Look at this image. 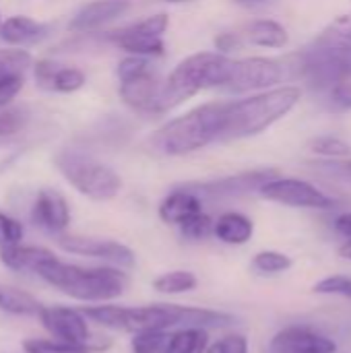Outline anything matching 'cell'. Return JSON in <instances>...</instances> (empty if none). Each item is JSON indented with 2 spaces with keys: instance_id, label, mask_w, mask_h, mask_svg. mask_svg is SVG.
<instances>
[{
  "instance_id": "cell-1",
  "label": "cell",
  "mask_w": 351,
  "mask_h": 353,
  "mask_svg": "<svg viewBox=\"0 0 351 353\" xmlns=\"http://www.w3.org/2000/svg\"><path fill=\"white\" fill-rule=\"evenodd\" d=\"M85 316L112 331L120 333H147V331H172L182 327H197V329H228L236 323L232 314L207 310V308H192L180 304H151V306H114V304H95L81 308Z\"/></svg>"
},
{
  "instance_id": "cell-2",
  "label": "cell",
  "mask_w": 351,
  "mask_h": 353,
  "mask_svg": "<svg viewBox=\"0 0 351 353\" xmlns=\"http://www.w3.org/2000/svg\"><path fill=\"white\" fill-rule=\"evenodd\" d=\"M294 60L298 77L310 89H331L341 74L351 70V14L331 21Z\"/></svg>"
},
{
  "instance_id": "cell-3",
  "label": "cell",
  "mask_w": 351,
  "mask_h": 353,
  "mask_svg": "<svg viewBox=\"0 0 351 353\" xmlns=\"http://www.w3.org/2000/svg\"><path fill=\"white\" fill-rule=\"evenodd\" d=\"M37 277L64 296L87 304H110L128 288V275L120 267H83L60 259L46 265Z\"/></svg>"
},
{
  "instance_id": "cell-4",
  "label": "cell",
  "mask_w": 351,
  "mask_h": 353,
  "mask_svg": "<svg viewBox=\"0 0 351 353\" xmlns=\"http://www.w3.org/2000/svg\"><path fill=\"white\" fill-rule=\"evenodd\" d=\"M298 87H275L259 95L225 101L223 130L219 141H238L265 132L283 116H288L300 101Z\"/></svg>"
},
{
  "instance_id": "cell-5",
  "label": "cell",
  "mask_w": 351,
  "mask_h": 353,
  "mask_svg": "<svg viewBox=\"0 0 351 353\" xmlns=\"http://www.w3.org/2000/svg\"><path fill=\"white\" fill-rule=\"evenodd\" d=\"M232 64L234 60L219 52H199L184 58L163 81L159 114L178 108L180 103L205 89L223 87L230 77Z\"/></svg>"
},
{
  "instance_id": "cell-6",
  "label": "cell",
  "mask_w": 351,
  "mask_h": 353,
  "mask_svg": "<svg viewBox=\"0 0 351 353\" xmlns=\"http://www.w3.org/2000/svg\"><path fill=\"white\" fill-rule=\"evenodd\" d=\"M223 114H225V101L203 103L186 112L184 116L170 120L161 130H157L153 143L161 153L172 157L201 151L213 141L221 139Z\"/></svg>"
},
{
  "instance_id": "cell-7",
  "label": "cell",
  "mask_w": 351,
  "mask_h": 353,
  "mask_svg": "<svg viewBox=\"0 0 351 353\" xmlns=\"http://www.w3.org/2000/svg\"><path fill=\"white\" fill-rule=\"evenodd\" d=\"M54 165L79 194L91 201H112L122 190V178L118 172L85 151L64 147L56 151Z\"/></svg>"
},
{
  "instance_id": "cell-8",
  "label": "cell",
  "mask_w": 351,
  "mask_h": 353,
  "mask_svg": "<svg viewBox=\"0 0 351 353\" xmlns=\"http://www.w3.org/2000/svg\"><path fill=\"white\" fill-rule=\"evenodd\" d=\"M120 99L139 114H159L163 81L143 56H126L118 64Z\"/></svg>"
},
{
  "instance_id": "cell-9",
  "label": "cell",
  "mask_w": 351,
  "mask_h": 353,
  "mask_svg": "<svg viewBox=\"0 0 351 353\" xmlns=\"http://www.w3.org/2000/svg\"><path fill=\"white\" fill-rule=\"evenodd\" d=\"M41 327L58 341H66L72 345L89 347L93 353L103 352L110 347V339L95 337L89 327V319L81 308L68 306H43L37 314Z\"/></svg>"
},
{
  "instance_id": "cell-10",
  "label": "cell",
  "mask_w": 351,
  "mask_h": 353,
  "mask_svg": "<svg viewBox=\"0 0 351 353\" xmlns=\"http://www.w3.org/2000/svg\"><path fill=\"white\" fill-rule=\"evenodd\" d=\"M288 66L285 62L273 58H244L234 60L228 81L223 83V91L228 93H246V91H267L275 89L285 79Z\"/></svg>"
},
{
  "instance_id": "cell-11",
  "label": "cell",
  "mask_w": 351,
  "mask_h": 353,
  "mask_svg": "<svg viewBox=\"0 0 351 353\" xmlns=\"http://www.w3.org/2000/svg\"><path fill=\"white\" fill-rule=\"evenodd\" d=\"M170 25L168 14L159 12L153 17H147L134 25H128L124 29L112 31L108 39L124 50L130 56H143V58H153V56H163L166 43H163V33Z\"/></svg>"
},
{
  "instance_id": "cell-12",
  "label": "cell",
  "mask_w": 351,
  "mask_h": 353,
  "mask_svg": "<svg viewBox=\"0 0 351 353\" xmlns=\"http://www.w3.org/2000/svg\"><path fill=\"white\" fill-rule=\"evenodd\" d=\"M259 194L271 203H279L296 209H333L337 205V201L325 194L321 188L298 178L277 176L275 180L267 182L259 190Z\"/></svg>"
},
{
  "instance_id": "cell-13",
  "label": "cell",
  "mask_w": 351,
  "mask_h": 353,
  "mask_svg": "<svg viewBox=\"0 0 351 353\" xmlns=\"http://www.w3.org/2000/svg\"><path fill=\"white\" fill-rule=\"evenodd\" d=\"M277 176H279L277 170L263 168V170H252V172H240L234 176L219 178V180L192 182V184H186V188L197 192L201 199L203 196H207V199H234V196L259 192L267 182L275 180Z\"/></svg>"
},
{
  "instance_id": "cell-14",
  "label": "cell",
  "mask_w": 351,
  "mask_h": 353,
  "mask_svg": "<svg viewBox=\"0 0 351 353\" xmlns=\"http://www.w3.org/2000/svg\"><path fill=\"white\" fill-rule=\"evenodd\" d=\"M58 246L64 252H70L77 256H87V259H97V261H103V263L120 267V269H130V267H134V261H137L134 252L116 240L62 234V236H58Z\"/></svg>"
},
{
  "instance_id": "cell-15",
  "label": "cell",
  "mask_w": 351,
  "mask_h": 353,
  "mask_svg": "<svg viewBox=\"0 0 351 353\" xmlns=\"http://www.w3.org/2000/svg\"><path fill=\"white\" fill-rule=\"evenodd\" d=\"M31 221L48 234L62 236L70 223L68 201L54 188H41L31 207Z\"/></svg>"
},
{
  "instance_id": "cell-16",
  "label": "cell",
  "mask_w": 351,
  "mask_h": 353,
  "mask_svg": "<svg viewBox=\"0 0 351 353\" xmlns=\"http://www.w3.org/2000/svg\"><path fill=\"white\" fill-rule=\"evenodd\" d=\"M337 343L308 327H285L271 339V353H335Z\"/></svg>"
},
{
  "instance_id": "cell-17",
  "label": "cell",
  "mask_w": 351,
  "mask_h": 353,
  "mask_svg": "<svg viewBox=\"0 0 351 353\" xmlns=\"http://www.w3.org/2000/svg\"><path fill=\"white\" fill-rule=\"evenodd\" d=\"M33 79L39 89L54 91V93H74L85 83L87 77L77 66H64L56 60H37L33 64Z\"/></svg>"
},
{
  "instance_id": "cell-18",
  "label": "cell",
  "mask_w": 351,
  "mask_h": 353,
  "mask_svg": "<svg viewBox=\"0 0 351 353\" xmlns=\"http://www.w3.org/2000/svg\"><path fill=\"white\" fill-rule=\"evenodd\" d=\"M130 8V0H91L81 6L68 23L72 33H91L120 19Z\"/></svg>"
},
{
  "instance_id": "cell-19",
  "label": "cell",
  "mask_w": 351,
  "mask_h": 353,
  "mask_svg": "<svg viewBox=\"0 0 351 353\" xmlns=\"http://www.w3.org/2000/svg\"><path fill=\"white\" fill-rule=\"evenodd\" d=\"M157 213H159V219L163 223L180 228L182 223H186L194 215L203 213V199L197 192L188 190L186 186H180V188H174L159 203Z\"/></svg>"
},
{
  "instance_id": "cell-20",
  "label": "cell",
  "mask_w": 351,
  "mask_h": 353,
  "mask_svg": "<svg viewBox=\"0 0 351 353\" xmlns=\"http://www.w3.org/2000/svg\"><path fill=\"white\" fill-rule=\"evenodd\" d=\"M54 259H58L50 248L43 246H10V248H0V263L14 273H31L37 277V273L50 265Z\"/></svg>"
},
{
  "instance_id": "cell-21",
  "label": "cell",
  "mask_w": 351,
  "mask_h": 353,
  "mask_svg": "<svg viewBox=\"0 0 351 353\" xmlns=\"http://www.w3.org/2000/svg\"><path fill=\"white\" fill-rule=\"evenodd\" d=\"M48 33H50V25L39 23V21L25 17V14H14L2 23L0 39L12 48H21V46L41 41Z\"/></svg>"
},
{
  "instance_id": "cell-22",
  "label": "cell",
  "mask_w": 351,
  "mask_h": 353,
  "mask_svg": "<svg viewBox=\"0 0 351 353\" xmlns=\"http://www.w3.org/2000/svg\"><path fill=\"white\" fill-rule=\"evenodd\" d=\"M213 236L228 246H244L254 236V223L248 215L238 211L221 213L213 223Z\"/></svg>"
},
{
  "instance_id": "cell-23",
  "label": "cell",
  "mask_w": 351,
  "mask_h": 353,
  "mask_svg": "<svg viewBox=\"0 0 351 353\" xmlns=\"http://www.w3.org/2000/svg\"><path fill=\"white\" fill-rule=\"evenodd\" d=\"M244 37L252 46L271 48V50L285 48L288 41H290L288 29L283 25H279L277 21H271V19H257V21H252L244 29Z\"/></svg>"
},
{
  "instance_id": "cell-24",
  "label": "cell",
  "mask_w": 351,
  "mask_h": 353,
  "mask_svg": "<svg viewBox=\"0 0 351 353\" xmlns=\"http://www.w3.org/2000/svg\"><path fill=\"white\" fill-rule=\"evenodd\" d=\"M209 331L197 327H182L168 331L166 353H207Z\"/></svg>"
},
{
  "instance_id": "cell-25",
  "label": "cell",
  "mask_w": 351,
  "mask_h": 353,
  "mask_svg": "<svg viewBox=\"0 0 351 353\" xmlns=\"http://www.w3.org/2000/svg\"><path fill=\"white\" fill-rule=\"evenodd\" d=\"M43 306L27 292L0 283V310L14 316H37Z\"/></svg>"
},
{
  "instance_id": "cell-26",
  "label": "cell",
  "mask_w": 351,
  "mask_h": 353,
  "mask_svg": "<svg viewBox=\"0 0 351 353\" xmlns=\"http://www.w3.org/2000/svg\"><path fill=\"white\" fill-rule=\"evenodd\" d=\"M197 285H199L197 275L192 271H184V269L168 271V273H161L159 277L153 279V290H157L159 294H168V296L188 294Z\"/></svg>"
},
{
  "instance_id": "cell-27",
  "label": "cell",
  "mask_w": 351,
  "mask_h": 353,
  "mask_svg": "<svg viewBox=\"0 0 351 353\" xmlns=\"http://www.w3.org/2000/svg\"><path fill=\"white\" fill-rule=\"evenodd\" d=\"M29 124V112L23 108H4L0 110V147L8 145Z\"/></svg>"
},
{
  "instance_id": "cell-28",
  "label": "cell",
  "mask_w": 351,
  "mask_h": 353,
  "mask_svg": "<svg viewBox=\"0 0 351 353\" xmlns=\"http://www.w3.org/2000/svg\"><path fill=\"white\" fill-rule=\"evenodd\" d=\"M294 267V261L290 254L279 250H261L252 256V269L263 275H279Z\"/></svg>"
},
{
  "instance_id": "cell-29",
  "label": "cell",
  "mask_w": 351,
  "mask_h": 353,
  "mask_svg": "<svg viewBox=\"0 0 351 353\" xmlns=\"http://www.w3.org/2000/svg\"><path fill=\"white\" fill-rule=\"evenodd\" d=\"M21 347L25 353H93L89 347L72 345L58 339H25Z\"/></svg>"
},
{
  "instance_id": "cell-30",
  "label": "cell",
  "mask_w": 351,
  "mask_h": 353,
  "mask_svg": "<svg viewBox=\"0 0 351 353\" xmlns=\"http://www.w3.org/2000/svg\"><path fill=\"white\" fill-rule=\"evenodd\" d=\"M310 151L317 153V155H323V157H331V159H343V157H350L351 147L350 143L337 139V137H331V134H325V137H317L308 143Z\"/></svg>"
},
{
  "instance_id": "cell-31",
  "label": "cell",
  "mask_w": 351,
  "mask_h": 353,
  "mask_svg": "<svg viewBox=\"0 0 351 353\" xmlns=\"http://www.w3.org/2000/svg\"><path fill=\"white\" fill-rule=\"evenodd\" d=\"M213 219L203 211V213H199V215H194L192 219H188L186 223H182L178 230H180V234L186 238V240H190V242H203V240H207L209 236H213Z\"/></svg>"
},
{
  "instance_id": "cell-32",
  "label": "cell",
  "mask_w": 351,
  "mask_h": 353,
  "mask_svg": "<svg viewBox=\"0 0 351 353\" xmlns=\"http://www.w3.org/2000/svg\"><path fill=\"white\" fill-rule=\"evenodd\" d=\"M312 292L321 296H341V298L351 300V277L350 275H329L321 279L319 283H314Z\"/></svg>"
},
{
  "instance_id": "cell-33",
  "label": "cell",
  "mask_w": 351,
  "mask_h": 353,
  "mask_svg": "<svg viewBox=\"0 0 351 353\" xmlns=\"http://www.w3.org/2000/svg\"><path fill=\"white\" fill-rule=\"evenodd\" d=\"M31 66V54L21 48H6L0 50V70L25 72Z\"/></svg>"
},
{
  "instance_id": "cell-34",
  "label": "cell",
  "mask_w": 351,
  "mask_h": 353,
  "mask_svg": "<svg viewBox=\"0 0 351 353\" xmlns=\"http://www.w3.org/2000/svg\"><path fill=\"white\" fill-rule=\"evenodd\" d=\"M23 236H25L23 223L0 211V248H10L21 244Z\"/></svg>"
},
{
  "instance_id": "cell-35",
  "label": "cell",
  "mask_w": 351,
  "mask_h": 353,
  "mask_svg": "<svg viewBox=\"0 0 351 353\" xmlns=\"http://www.w3.org/2000/svg\"><path fill=\"white\" fill-rule=\"evenodd\" d=\"M23 72L0 70V110H4L23 89Z\"/></svg>"
},
{
  "instance_id": "cell-36",
  "label": "cell",
  "mask_w": 351,
  "mask_h": 353,
  "mask_svg": "<svg viewBox=\"0 0 351 353\" xmlns=\"http://www.w3.org/2000/svg\"><path fill=\"white\" fill-rule=\"evenodd\" d=\"M248 350H250L248 339L240 333H232V335H223L215 343H209L207 353H248Z\"/></svg>"
},
{
  "instance_id": "cell-37",
  "label": "cell",
  "mask_w": 351,
  "mask_h": 353,
  "mask_svg": "<svg viewBox=\"0 0 351 353\" xmlns=\"http://www.w3.org/2000/svg\"><path fill=\"white\" fill-rule=\"evenodd\" d=\"M331 99L335 105H339L343 110H351V70L341 74L337 79V83L331 87Z\"/></svg>"
},
{
  "instance_id": "cell-38",
  "label": "cell",
  "mask_w": 351,
  "mask_h": 353,
  "mask_svg": "<svg viewBox=\"0 0 351 353\" xmlns=\"http://www.w3.org/2000/svg\"><path fill=\"white\" fill-rule=\"evenodd\" d=\"M215 48L219 54H230V52H236L242 48V35L240 33H219L215 39H213Z\"/></svg>"
},
{
  "instance_id": "cell-39",
  "label": "cell",
  "mask_w": 351,
  "mask_h": 353,
  "mask_svg": "<svg viewBox=\"0 0 351 353\" xmlns=\"http://www.w3.org/2000/svg\"><path fill=\"white\" fill-rule=\"evenodd\" d=\"M333 228L339 236H343L345 240H351V211L350 213H341L335 221Z\"/></svg>"
},
{
  "instance_id": "cell-40",
  "label": "cell",
  "mask_w": 351,
  "mask_h": 353,
  "mask_svg": "<svg viewBox=\"0 0 351 353\" xmlns=\"http://www.w3.org/2000/svg\"><path fill=\"white\" fill-rule=\"evenodd\" d=\"M234 2L244 8H263L267 4V0H234Z\"/></svg>"
},
{
  "instance_id": "cell-41",
  "label": "cell",
  "mask_w": 351,
  "mask_h": 353,
  "mask_svg": "<svg viewBox=\"0 0 351 353\" xmlns=\"http://www.w3.org/2000/svg\"><path fill=\"white\" fill-rule=\"evenodd\" d=\"M339 256L345 259V261H351V240H345V242L339 246Z\"/></svg>"
},
{
  "instance_id": "cell-42",
  "label": "cell",
  "mask_w": 351,
  "mask_h": 353,
  "mask_svg": "<svg viewBox=\"0 0 351 353\" xmlns=\"http://www.w3.org/2000/svg\"><path fill=\"white\" fill-rule=\"evenodd\" d=\"M168 2H188V0H168Z\"/></svg>"
},
{
  "instance_id": "cell-43",
  "label": "cell",
  "mask_w": 351,
  "mask_h": 353,
  "mask_svg": "<svg viewBox=\"0 0 351 353\" xmlns=\"http://www.w3.org/2000/svg\"><path fill=\"white\" fill-rule=\"evenodd\" d=\"M2 23H4V21H2V14H0V29H2Z\"/></svg>"
},
{
  "instance_id": "cell-44",
  "label": "cell",
  "mask_w": 351,
  "mask_h": 353,
  "mask_svg": "<svg viewBox=\"0 0 351 353\" xmlns=\"http://www.w3.org/2000/svg\"><path fill=\"white\" fill-rule=\"evenodd\" d=\"M348 168H350V170H351V161H348Z\"/></svg>"
}]
</instances>
